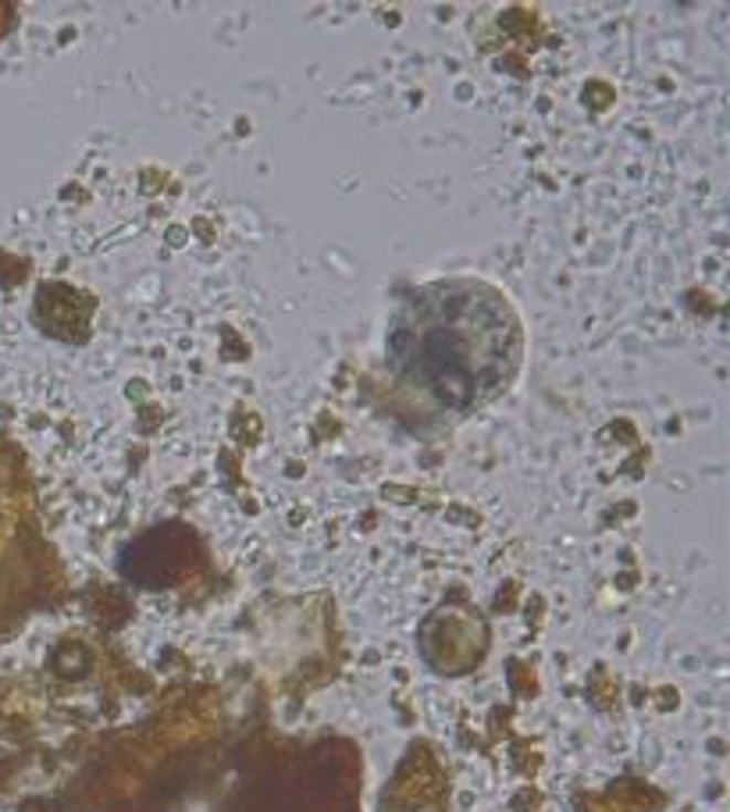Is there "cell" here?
Returning <instances> with one entry per match:
<instances>
[{
	"instance_id": "cell-1",
	"label": "cell",
	"mask_w": 730,
	"mask_h": 812,
	"mask_svg": "<svg viewBox=\"0 0 730 812\" xmlns=\"http://www.w3.org/2000/svg\"><path fill=\"white\" fill-rule=\"evenodd\" d=\"M392 371L446 410H474L510 386L520 321L482 278H438L414 289L389 321Z\"/></svg>"
}]
</instances>
